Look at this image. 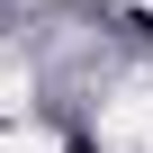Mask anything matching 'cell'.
<instances>
[{
  "label": "cell",
  "mask_w": 153,
  "mask_h": 153,
  "mask_svg": "<svg viewBox=\"0 0 153 153\" xmlns=\"http://www.w3.org/2000/svg\"><path fill=\"white\" fill-rule=\"evenodd\" d=\"M99 144L108 153H153V90H126L99 108Z\"/></svg>",
  "instance_id": "6da1fadb"
},
{
  "label": "cell",
  "mask_w": 153,
  "mask_h": 153,
  "mask_svg": "<svg viewBox=\"0 0 153 153\" xmlns=\"http://www.w3.org/2000/svg\"><path fill=\"white\" fill-rule=\"evenodd\" d=\"M18 108H27V63L0 54V117H18Z\"/></svg>",
  "instance_id": "7a4b0ae2"
}]
</instances>
